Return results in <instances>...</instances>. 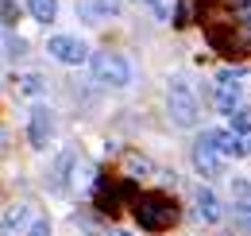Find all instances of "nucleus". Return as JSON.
<instances>
[{
	"label": "nucleus",
	"mask_w": 251,
	"mask_h": 236,
	"mask_svg": "<svg viewBox=\"0 0 251 236\" xmlns=\"http://www.w3.org/2000/svg\"><path fill=\"white\" fill-rule=\"evenodd\" d=\"M89 66H93V78L97 82H104V86L120 89L131 82V66H127V59H120V55H112V51H100V55H93V59H85Z\"/></svg>",
	"instance_id": "nucleus-2"
},
{
	"label": "nucleus",
	"mask_w": 251,
	"mask_h": 236,
	"mask_svg": "<svg viewBox=\"0 0 251 236\" xmlns=\"http://www.w3.org/2000/svg\"><path fill=\"white\" fill-rule=\"evenodd\" d=\"M39 89H43V78H39V74H24V78H20V93H27V97H35Z\"/></svg>",
	"instance_id": "nucleus-14"
},
{
	"label": "nucleus",
	"mask_w": 251,
	"mask_h": 236,
	"mask_svg": "<svg viewBox=\"0 0 251 236\" xmlns=\"http://www.w3.org/2000/svg\"><path fill=\"white\" fill-rule=\"evenodd\" d=\"M147 4H158V0H147Z\"/></svg>",
	"instance_id": "nucleus-17"
},
{
	"label": "nucleus",
	"mask_w": 251,
	"mask_h": 236,
	"mask_svg": "<svg viewBox=\"0 0 251 236\" xmlns=\"http://www.w3.org/2000/svg\"><path fill=\"white\" fill-rule=\"evenodd\" d=\"M27 236H50V221H35Z\"/></svg>",
	"instance_id": "nucleus-15"
},
{
	"label": "nucleus",
	"mask_w": 251,
	"mask_h": 236,
	"mask_svg": "<svg viewBox=\"0 0 251 236\" xmlns=\"http://www.w3.org/2000/svg\"><path fill=\"white\" fill-rule=\"evenodd\" d=\"M135 221H139L147 233H162V229H170V225L178 221V206H174L170 198H162V194H147V198L135 206Z\"/></svg>",
	"instance_id": "nucleus-1"
},
{
	"label": "nucleus",
	"mask_w": 251,
	"mask_h": 236,
	"mask_svg": "<svg viewBox=\"0 0 251 236\" xmlns=\"http://www.w3.org/2000/svg\"><path fill=\"white\" fill-rule=\"evenodd\" d=\"M228 117H232V136L248 140V128H251V120H248V109H232Z\"/></svg>",
	"instance_id": "nucleus-12"
},
{
	"label": "nucleus",
	"mask_w": 251,
	"mask_h": 236,
	"mask_svg": "<svg viewBox=\"0 0 251 236\" xmlns=\"http://www.w3.org/2000/svg\"><path fill=\"white\" fill-rule=\"evenodd\" d=\"M201 140H205L209 148L217 151V155H236V159H240V155H248V144H244L240 136H232V132H220V128H209Z\"/></svg>",
	"instance_id": "nucleus-6"
},
{
	"label": "nucleus",
	"mask_w": 251,
	"mask_h": 236,
	"mask_svg": "<svg viewBox=\"0 0 251 236\" xmlns=\"http://www.w3.org/2000/svg\"><path fill=\"white\" fill-rule=\"evenodd\" d=\"M197 217H201V221H209V225L220 221V202H217V194H213V190H205V186L197 190Z\"/></svg>",
	"instance_id": "nucleus-9"
},
{
	"label": "nucleus",
	"mask_w": 251,
	"mask_h": 236,
	"mask_svg": "<svg viewBox=\"0 0 251 236\" xmlns=\"http://www.w3.org/2000/svg\"><path fill=\"white\" fill-rule=\"evenodd\" d=\"M50 132H54V113L47 105H35L31 109V120H27V136H31L35 148H47L50 144Z\"/></svg>",
	"instance_id": "nucleus-5"
},
{
	"label": "nucleus",
	"mask_w": 251,
	"mask_h": 236,
	"mask_svg": "<svg viewBox=\"0 0 251 236\" xmlns=\"http://www.w3.org/2000/svg\"><path fill=\"white\" fill-rule=\"evenodd\" d=\"M193 167H197L205 178H217L220 175V155L209 148L205 140H197V144H193Z\"/></svg>",
	"instance_id": "nucleus-7"
},
{
	"label": "nucleus",
	"mask_w": 251,
	"mask_h": 236,
	"mask_svg": "<svg viewBox=\"0 0 251 236\" xmlns=\"http://www.w3.org/2000/svg\"><path fill=\"white\" fill-rule=\"evenodd\" d=\"M27 8H31V16L39 24H50L58 16V0H27Z\"/></svg>",
	"instance_id": "nucleus-11"
},
{
	"label": "nucleus",
	"mask_w": 251,
	"mask_h": 236,
	"mask_svg": "<svg viewBox=\"0 0 251 236\" xmlns=\"http://www.w3.org/2000/svg\"><path fill=\"white\" fill-rule=\"evenodd\" d=\"M47 51H50V59H58L62 66H81V62L89 59V47L81 39H74V35H54L47 43Z\"/></svg>",
	"instance_id": "nucleus-4"
},
{
	"label": "nucleus",
	"mask_w": 251,
	"mask_h": 236,
	"mask_svg": "<svg viewBox=\"0 0 251 236\" xmlns=\"http://www.w3.org/2000/svg\"><path fill=\"white\" fill-rule=\"evenodd\" d=\"M77 12H81V20H112L120 12V4L116 0H81Z\"/></svg>",
	"instance_id": "nucleus-8"
},
{
	"label": "nucleus",
	"mask_w": 251,
	"mask_h": 236,
	"mask_svg": "<svg viewBox=\"0 0 251 236\" xmlns=\"http://www.w3.org/2000/svg\"><path fill=\"white\" fill-rule=\"evenodd\" d=\"M27 221H31V209H27V206H12L8 213H4V221H0V233L12 236L16 229H24Z\"/></svg>",
	"instance_id": "nucleus-10"
},
{
	"label": "nucleus",
	"mask_w": 251,
	"mask_h": 236,
	"mask_svg": "<svg viewBox=\"0 0 251 236\" xmlns=\"http://www.w3.org/2000/svg\"><path fill=\"white\" fill-rule=\"evenodd\" d=\"M166 105H170V120H174L178 128H193V124H197V117H201L197 97H193V89H189L186 82H174V86H170Z\"/></svg>",
	"instance_id": "nucleus-3"
},
{
	"label": "nucleus",
	"mask_w": 251,
	"mask_h": 236,
	"mask_svg": "<svg viewBox=\"0 0 251 236\" xmlns=\"http://www.w3.org/2000/svg\"><path fill=\"white\" fill-rule=\"evenodd\" d=\"M108 236H131V233H108Z\"/></svg>",
	"instance_id": "nucleus-16"
},
{
	"label": "nucleus",
	"mask_w": 251,
	"mask_h": 236,
	"mask_svg": "<svg viewBox=\"0 0 251 236\" xmlns=\"http://www.w3.org/2000/svg\"><path fill=\"white\" fill-rule=\"evenodd\" d=\"M74 167V151H62V159H58V167H54V190H62L66 186V171Z\"/></svg>",
	"instance_id": "nucleus-13"
}]
</instances>
